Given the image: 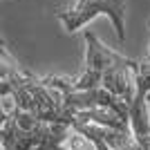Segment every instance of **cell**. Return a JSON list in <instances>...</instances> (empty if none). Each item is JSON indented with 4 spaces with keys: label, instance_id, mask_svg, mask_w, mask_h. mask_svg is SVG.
Instances as JSON below:
<instances>
[{
    "label": "cell",
    "instance_id": "1",
    "mask_svg": "<svg viewBox=\"0 0 150 150\" xmlns=\"http://www.w3.org/2000/svg\"><path fill=\"white\" fill-rule=\"evenodd\" d=\"M85 69L81 76H43V81L54 88H69V90H108L125 99L132 105L134 101V81H130V72L137 69L139 61L121 56L117 52L101 43L94 31H85Z\"/></svg>",
    "mask_w": 150,
    "mask_h": 150
},
{
    "label": "cell",
    "instance_id": "2",
    "mask_svg": "<svg viewBox=\"0 0 150 150\" xmlns=\"http://www.w3.org/2000/svg\"><path fill=\"white\" fill-rule=\"evenodd\" d=\"M0 146L2 150H99L74 125L40 121L16 105L0 125Z\"/></svg>",
    "mask_w": 150,
    "mask_h": 150
},
{
    "label": "cell",
    "instance_id": "3",
    "mask_svg": "<svg viewBox=\"0 0 150 150\" xmlns=\"http://www.w3.org/2000/svg\"><path fill=\"white\" fill-rule=\"evenodd\" d=\"M125 0H79L69 9H56V18L63 23L65 31L72 34L96 16H108L117 29L119 40H125Z\"/></svg>",
    "mask_w": 150,
    "mask_h": 150
},
{
    "label": "cell",
    "instance_id": "4",
    "mask_svg": "<svg viewBox=\"0 0 150 150\" xmlns=\"http://www.w3.org/2000/svg\"><path fill=\"white\" fill-rule=\"evenodd\" d=\"M148 25H150V23H148Z\"/></svg>",
    "mask_w": 150,
    "mask_h": 150
},
{
    "label": "cell",
    "instance_id": "5",
    "mask_svg": "<svg viewBox=\"0 0 150 150\" xmlns=\"http://www.w3.org/2000/svg\"><path fill=\"white\" fill-rule=\"evenodd\" d=\"M144 144H146V141H144Z\"/></svg>",
    "mask_w": 150,
    "mask_h": 150
}]
</instances>
